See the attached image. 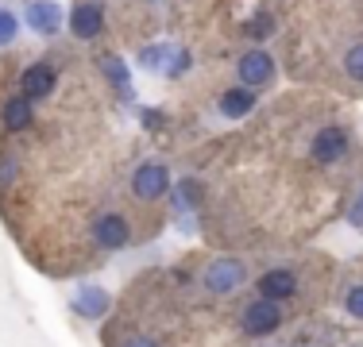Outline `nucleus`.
Returning <instances> with one entry per match:
<instances>
[{"instance_id":"obj_7","label":"nucleus","mask_w":363,"mask_h":347,"mask_svg":"<svg viewBox=\"0 0 363 347\" xmlns=\"http://www.w3.org/2000/svg\"><path fill=\"white\" fill-rule=\"evenodd\" d=\"M28 23H31V31H39V35H55L62 28V8H58L55 0H31Z\"/></svg>"},{"instance_id":"obj_23","label":"nucleus","mask_w":363,"mask_h":347,"mask_svg":"<svg viewBox=\"0 0 363 347\" xmlns=\"http://www.w3.org/2000/svg\"><path fill=\"white\" fill-rule=\"evenodd\" d=\"M359 208H363V205H359Z\"/></svg>"},{"instance_id":"obj_20","label":"nucleus","mask_w":363,"mask_h":347,"mask_svg":"<svg viewBox=\"0 0 363 347\" xmlns=\"http://www.w3.org/2000/svg\"><path fill=\"white\" fill-rule=\"evenodd\" d=\"M162 55H167V47H147L143 50V66L147 69H159L162 66Z\"/></svg>"},{"instance_id":"obj_10","label":"nucleus","mask_w":363,"mask_h":347,"mask_svg":"<svg viewBox=\"0 0 363 347\" xmlns=\"http://www.w3.org/2000/svg\"><path fill=\"white\" fill-rule=\"evenodd\" d=\"M294 290H298V278L290 271H271L259 278V293L271 301H286V297H294Z\"/></svg>"},{"instance_id":"obj_2","label":"nucleus","mask_w":363,"mask_h":347,"mask_svg":"<svg viewBox=\"0 0 363 347\" xmlns=\"http://www.w3.org/2000/svg\"><path fill=\"white\" fill-rule=\"evenodd\" d=\"M279 324H282V312H279V301H271V297H259L244 309V332L247 336H271Z\"/></svg>"},{"instance_id":"obj_5","label":"nucleus","mask_w":363,"mask_h":347,"mask_svg":"<svg viewBox=\"0 0 363 347\" xmlns=\"http://www.w3.org/2000/svg\"><path fill=\"white\" fill-rule=\"evenodd\" d=\"M274 77V62L267 50H247L244 58H240V85H247V89H259V85H267Z\"/></svg>"},{"instance_id":"obj_9","label":"nucleus","mask_w":363,"mask_h":347,"mask_svg":"<svg viewBox=\"0 0 363 347\" xmlns=\"http://www.w3.org/2000/svg\"><path fill=\"white\" fill-rule=\"evenodd\" d=\"M93 236H97L101 247H108V251H120L128 243V220L124 216H116V212H108V216H101L97 220V228H93Z\"/></svg>"},{"instance_id":"obj_11","label":"nucleus","mask_w":363,"mask_h":347,"mask_svg":"<svg viewBox=\"0 0 363 347\" xmlns=\"http://www.w3.org/2000/svg\"><path fill=\"white\" fill-rule=\"evenodd\" d=\"M108 305H112L108 293H105V290H97V285H89V290H82V293L74 297V312H77V317H89V320L105 317Z\"/></svg>"},{"instance_id":"obj_18","label":"nucleus","mask_w":363,"mask_h":347,"mask_svg":"<svg viewBox=\"0 0 363 347\" xmlns=\"http://www.w3.org/2000/svg\"><path fill=\"white\" fill-rule=\"evenodd\" d=\"M344 309H348L356 320H363V285H356V290H348V301H344Z\"/></svg>"},{"instance_id":"obj_19","label":"nucleus","mask_w":363,"mask_h":347,"mask_svg":"<svg viewBox=\"0 0 363 347\" xmlns=\"http://www.w3.org/2000/svg\"><path fill=\"white\" fill-rule=\"evenodd\" d=\"M271 31H274V20H271V16H255L252 28H247V35H255V39H263V35H271Z\"/></svg>"},{"instance_id":"obj_3","label":"nucleus","mask_w":363,"mask_h":347,"mask_svg":"<svg viewBox=\"0 0 363 347\" xmlns=\"http://www.w3.org/2000/svg\"><path fill=\"white\" fill-rule=\"evenodd\" d=\"M313 159L321 162V166H333V162H340L344 154H348V135L340 132V127H321V132L313 135Z\"/></svg>"},{"instance_id":"obj_22","label":"nucleus","mask_w":363,"mask_h":347,"mask_svg":"<svg viewBox=\"0 0 363 347\" xmlns=\"http://www.w3.org/2000/svg\"><path fill=\"white\" fill-rule=\"evenodd\" d=\"M124 347H155V343H151V340H143V336H135V340H128Z\"/></svg>"},{"instance_id":"obj_21","label":"nucleus","mask_w":363,"mask_h":347,"mask_svg":"<svg viewBox=\"0 0 363 347\" xmlns=\"http://www.w3.org/2000/svg\"><path fill=\"white\" fill-rule=\"evenodd\" d=\"M182 69H189V55H186V50H174V58H170L167 74H170V77H178Z\"/></svg>"},{"instance_id":"obj_13","label":"nucleus","mask_w":363,"mask_h":347,"mask_svg":"<svg viewBox=\"0 0 363 347\" xmlns=\"http://www.w3.org/2000/svg\"><path fill=\"white\" fill-rule=\"evenodd\" d=\"M31 124V101L28 97H12L4 104V127L8 132H23Z\"/></svg>"},{"instance_id":"obj_17","label":"nucleus","mask_w":363,"mask_h":347,"mask_svg":"<svg viewBox=\"0 0 363 347\" xmlns=\"http://www.w3.org/2000/svg\"><path fill=\"white\" fill-rule=\"evenodd\" d=\"M344 69H348V77H356V81H363V42H356V47L344 55Z\"/></svg>"},{"instance_id":"obj_8","label":"nucleus","mask_w":363,"mask_h":347,"mask_svg":"<svg viewBox=\"0 0 363 347\" xmlns=\"http://www.w3.org/2000/svg\"><path fill=\"white\" fill-rule=\"evenodd\" d=\"M55 66H47V62H35V66H28V74H23V97L28 101H43V97H50V89H55Z\"/></svg>"},{"instance_id":"obj_6","label":"nucleus","mask_w":363,"mask_h":347,"mask_svg":"<svg viewBox=\"0 0 363 347\" xmlns=\"http://www.w3.org/2000/svg\"><path fill=\"white\" fill-rule=\"evenodd\" d=\"M101 23H105V12H101L97 0H82L70 12V31L77 39H93V35L101 31Z\"/></svg>"},{"instance_id":"obj_4","label":"nucleus","mask_w":363,"mask_h":347,"mask_svg":"<svg viewBox=\"0 0 363 347\" xmlns=\"http://www.w3.org/2000/svg\"><path fill=\"white\" fill-rule=\"evenodd\" d=\"M240 282H244V263H240V258L224 255V258H217V263L205 271V285H209L213 293H232Z\"/></svg>"},{"instance_id":"obj_15","label":"nucleus","mask_w":363,"mask_h":347,"mask_svg":"<svg viewBox=\"0 0 363 347\" xmlns=\"http://www.w3.org/2000/svg\"><path fill=\"white\" fill-rule=\"evenodd\" d=\"M197 201H201V186H197V181H182L178 193H174V205L178 208H194Z\"/></svg>"},{"instance_id":"obj_16","label":"nucleus","mask_w":363,"mask_h":347,"mask_svg":"<svg viewBox=\"0 0 363 347\" xmlns=\"http://www.w3.org/2000/svg\"><path fill=\"white\" fill-rule=\"evenodd\" d=\"M16 35H20V23H16V16L8 12V8H0V47H8Z\"/></svg>"},{"instance_id":"obj_14","label":"nucleus","mask_w":363,"mask_h":347,"mask_svg":"<svg viewBox=\"0 0 363 347\" xmlns=\"http://www.w3.org/2000/svg\"><path fill=\"white\" fill-rule=\"evenodd\" d=\"M101 74H105L120 93H128V85H132V77H128V66L120 62L116 55H105V58H101Z\"/></svg>"},{"instance_id":"obj_1","label":"nucleus","mask_w":363,"mask_h":347,"mask_svg":"<svg viewBox=\"0 0 363 347\" xmlns=\"http://www.w3.org/2000/svg\"><path fill=\"white\" fill-rule=\"evenodd\" d=\"M167 189H170V170L162 166V162H143V166L135 170L132 193L140 197V201H159Z\"/></svg>"},{"instance_id":"obj_12","label":"nucleus","mask_w":363,"mask_h":347,"mask_svg":"<svg viewBox=\"0 0 363 347\" xmlns=\"http://www.w3.org/2000/svg\"><path fill=\"white\" fill-rule=\"evenodd\" d=\"M255 108V93L252 89H244V85H240V89H228L220 97V112L228 120H240V116H247V112Z\"/></svg>"}]
</instances>
